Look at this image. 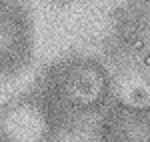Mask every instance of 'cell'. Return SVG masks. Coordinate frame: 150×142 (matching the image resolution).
Wrapping results in <instances>:
<instances>
[{
	"label": "cell",
	"instance_id": "6da1fadb",
	"mask_svg": "<svg viewBox=\"0 0 150 142\" xmlns=\"http://www.w3.org/2000/svg\"><path fill=\"white\" fill-rule=\"evenodd\" d=\"M104 76L94 64H82L68 76L66 92L76 104H92L104 92Z\"/></svg>",
	"mask_w": 150,
	"mask_h": 142
}]
</instances>
